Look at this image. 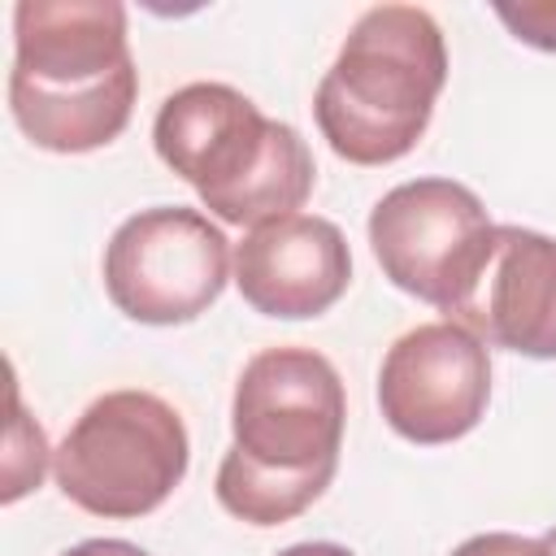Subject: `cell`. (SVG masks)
I'll use <instances>...</instances> for the list:
<instances>
[{
    "instance_id": "obj_1",
    "label": "cell",
    "mask_w": 556,
    "mask_h": 556,
    "mask_svg": "<svg viewBox=\"0 0 556 556\" xmlns=\"http://www.w3.org/2000/svg\"><path fill=\"white\" fill-rule=\"evenodd\" d=\"M343 421V378L321 352L295 343L256 352L235 382V443L217 465V504L248 526L300 517L339 469Z\"/></svg>"
},
{
    "instance_id": "obj_2",
    "label": "cell",
    "mask_w": 556,
    "mask_h": 556,
    "mask_svg": "<svg viewBox=\"0 0 556 556\" xmlns=\"http://www.w3.org/2000/svg\"><path fill=\"white\" fill-rule=\"evenodd\" d=\"M139 96V70L117 0H22L13 9L9 113L61 156L113 143Z\"/></svg>"
},
{
    "instance_id": "obj_3",
    "label": "cell",
    "mask_w": 556,
    "mask_h": 556,
    "mask_svg": "<svg viewBox=\"0 0 556 556\" xmlns=\"http://www.w3.org/2000/svg\"><path fill=\"white\" fill-rule=\"evenodd\" d=\"M156 156L195 187L200 204L226 226L291 217L313 195V152L304 135L265 117L230 83H187L156 109Z\"/></svg>"
},
{
    "instance_id": "obj_4",
    "label": "cell",
    "mask_w": 556,
    "mask_h": 556,
    "mask_svg": "<svg viewBox=\"0 0 556 556\" xmlns=\"http://www.w3.org/2000/svg\"><path fill=\"white\" fill-rule=\"evenodd\" d=\"M447 83V43L417 4L365 9L321 74L313 117L334 156L391 165L417 148Z\"/></svg>"
},
{
    "instance_id": "obj_5",
    "label": "cell",
    "mask_w": 556,
    "mask_h": 556,
    "mask_svg": "<svg viewBox=\"0 0 556 556\" xmlns=\"http://www.w3.org/2000/svg\"><path fill=\"white\" fill-rule=\"evenodd\" d=\"M191 460L187 426L152 391L122 387L91 400L52 452L56 486L91 517L130 521L161 508Z\"/></svg>"
},
{
    "instance_id": "obj_6",
    "label": "cell",
    "mask_w": 556,
    "mask_h": 556,
    "mask_svg": "<svg viewBox=\"0 0 556 556\" xmlns=\"http://www.w3.org/2000/svg\"><path fill=\"white\" fill-rule=\"evenodd\" d=\"M369 248L400 291L434 304L447 313V321H456L491 261L495 222L486 217L478 191L465 182L413 178L374 204Z\"/></svg>"
},
{
    "instance_id": "obj_7",
    "label": "cell",
    "mask_w": 556,
    "mask_h": 556,
    "mask_svg": "<svg viewBox=\"0 0 556 556\" xmlns=\"http://www.w3.org/2000/svg\"><path fill=\"white\" fill-rule=\"evenodd\" d=\"M235 269L230 239L200 208L156 204L104 243V291L130 321L182 326L208 313Z\"/></svg>"
},
{
    "instance_id": "obj_8",
    "label": "cell",
    "mask_w": 556,
    "mask_h": 556,
    "mask_svg": "<svg viewBox=\"0 0 556 556\" xmlns=\"http://www.w3.org/2000/svg\"><path fill=\"white\" fill-rule=\"evenodd\" d=\"M491 400L486 343L460 321H421L404 330L378 369V408L387 426L421 447L465 439Z\"/></svg>"
},
{
    "instance_id": "obj_9",
    "label": "cell",
    "mask_w": 556,
    "mask_h": 556,
    "mask_svg": "<svg viewBox=\"0 0 556 556\" xmlns=\"http://www.w3.org/2000/svg\"><path fill=\"white\" fill-rule=\"evenodd\" d=\"M348 282L352 252L330 217L291 213L248 230L243 243H235V287L265 317H317L339 304Z\"/></svg>"
},
{
    "instance_id": "obj_10",
    "label": "cell",
    "mask_w": 556,
    "mask_h": 556,
    "mask_svg": "<svg viewBox=\"0 0 556 556\" xmlns=\"http://www.w3.org/2000/svg\"><path fill=\"white\" fill-rule=\"evenodd\" d=\"M456 321L491 348L556 361V235L495 226L491 261Z\"/></svg>"
},
{
    "instance_id": "obj_11",
    "label": "cell",
    "mask_w": 556,
    "mask_h": 556,
    "mask_svg": "<svg viewBox=\"0 0 556 556\" xmlns=\"http://www.w3.org/2000/svg\"><path fill=\"white\" fill-rule=\"evenodd\" d=\"M48 439L39 430L35 417H26L22 408V395L13 391V421H9V452H4V491L0 500L4 504H17L26 491H35L43 482V469H48Z\"/></svg>"
},
{
    "instance_id": "obj_12",
    "label": "cell",
    "mask_w": 556,
    "mask_h": 556,
    "mask_svg": "<svg viewBox=\"0 0 556 556\" xmlns=\"http://www.w3.org/2000/svg\"><path fill=\"white\" fill-rule=\"evenodd\" d=\"M495 17L513 30V39L556 52V0H521V4H495Z\"/></svg>"
},
{
    "instance_id": "obj_13",
    "label": "cell",
    "mask_w": 556,
    "mask_h": 556,
    "mask_svg": "<svg viewBox=\"0 0 556 556\" xmlns=\"http://www.w3.org/2000/svg\"><path fill=\"white\" fill-rule=\"evenodd\" d=\"M452 556H547V543L513 534V530H486V534H473L460 547H452Z\"/></svg>"
},
{
    "instance_id": "obj_14",
    "label": "cell",
    "mask_w": 556,
    "mask_h": 556,
    "mask_svg": "<svg viewBox=\"0 0 556 556\" xmlns=\"http://www.w3.org/2000/svg\"><path fill=\"white\" fill-rule=\"evenodd\" d=\"M61 556H148V552L130 539H83V543L65 547Z\"/></svg>"
},
{
    "instance_id": "obj_15",
    "label": "cell",
    "mask_w": 556,
    "mask_h": 556,
    "mask_svg": "<svg viewBox=\"0 0 556 556\" xmlns=\"http://www.w3.org/2000/svg\"><path fill=\"white\" fill-rule=\"evenodd\" d=\"M278 556H356V552L343 547V543H291Z\"/></svg>"
},
{
    "instance_id": "obj_16",
    "label": "cell",
    "mask_w": 556,
    "mask_h": 556,
    "mask_svg": "<svg viewBox=\"0 0 556 556\" xmlns=\"http://www.w3.org/2000/svg\"><path fill=\"white\" fill-rule=\"evenodd\" d=\"M543 543H547V556H556V526L543 534Z\"/></svg>"
}]
</instances>
